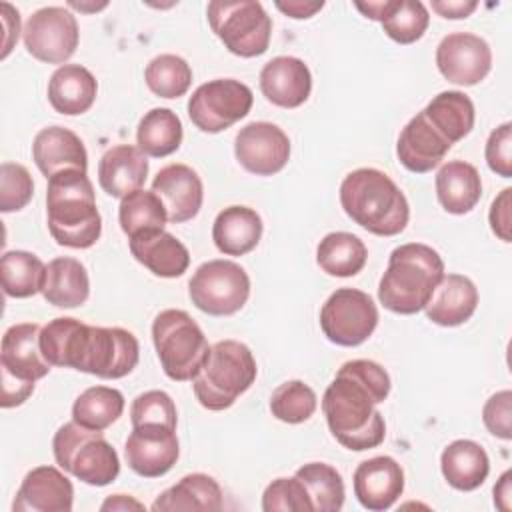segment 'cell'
Here are the masks:
<instances>
[{
    "instance_id": "1",
    "label": "cell",
    "mask_w": 512,
    "mask_h": 512,
    "mask_svg": "<svg viewBox=\"0 0 512 512\" xmlns=\"http://www.w3.org/2000/svg\"><path fill=\"white\" fill-rule=\"evenodd\" d=\"M390 394V376L374 360H348L322 396L332 436L348 450L362 452L384 442L386 424L376 404Z\"/></svg>"
},
{
    "instance_id": "2",
    "label": "cell",
    "mask_w": 512,
    "mask_h": 512,
    "mask_svg": "<svg viewBox=\"0 0 512 512\" xmlns=\"http://www.w3.org/2000/svg\"><path fill=\"white\" fill-rule=\"evenodd\" d=\"M40 346L52 366L74 368L104 380L128 376L140 358V344L130 330L92 326L70 316L42 326Z\"/></svg>"
},
{
    "instance_id": "3",
    "label": "cell",
    "mask_w": 512,
    "mask_h": 512,
    "mask_svg": "<svg viewBox=\"0 0 512 512\" xmlns=\"http://www.w3.org/2000/svg\"><path fill=\"white\" fill-rule=\"evenodd\" d=\"M46 220L56 244L84 250L98 242L102 216L90 178L82 170H62L48 178Z\"/></svg>"
},
{
    "instance_id": "4",
    "label": "cell",
    "mask_w": 512,
    "mask_h": 512,
    "mask_svg": "<svg viewBox=\"0 0 512 512\" xmlns=\"http://www.w3.org/2000/svg\"><path fill=\"white\" fill-rule=\"evenodd\" d=\"M340 204L346 216L376 236L400 234L410 218L404 192L382 170L358 168L340 184Z\"/></svg>"
},
{
    "instance_id": "5",
    "label": "cell",
    "mask_w": 512,
    "mask_h": 512,
    "mask_svg": "<svg viewBox=\"0 0 512 512\" xmlns=\"http://www.w3.org/2000/svg\"><path fill=\"white\" fill-rule=\"evenodd\" d=\"M442 276L444 260L432 246L420 242L396 246L380 278L378 300L390 312L416 314L424 310Z\"/></svg>"
},
{
    "instance_id": "6",
    "label": "cell",
    "mask_w": 512,
    "mask_h": 512,
    "mask_svg": "<svg viewBox=\"0 0 512 512\" xmlns=\"http://www.w3.org/2000/svg\"><path fill=\"white\" fill-rule=\"evenodd\" d=\"M258 368L250 348L238 340H220L192 378L200 406L212 412L230 408L256 380Z\"/></svg>"
},
{
    "instance_id": "7",
    "label": "cell",
    "mask_w": 512,
    "mask_h": 512,
    "mask_svg": "<svg viewBox=\"0 0 512 512\" xmlns=\"http://www.w3.org/2000/svg\"><path fill=\"white\" fill-rule=\"evenodd\" d=\"M52 452L64 472L90 486H108L120 474V458L104 434L74 420L56 430Z\"/></svg>"
},
{
    "instance_id": "8",
    "label": "cell",
    "mask_w": 512,
    "mask_h": 512,
    "mask_svg": "<svg viewBox=\"0 0 512 512\" xmlns=\"http://www.w3.org/2000/svg\"><path fill=\"white\" fill-rule=\"evenodd\" d=\"M42 326L22 322L10 326L0 344L2 368V408L24 404L34 392V382L44 378L52 364L46 360L40 346Z\"/></svg>"
},
{
    "instance_id": "9",
    "label": "cell",
    "mask_w": 512,
    "mask_h": 512,
    "mask_svg": "<svg viewBox=\"0 0 512 512\" xmlns=\"http://www.w3.org/2000/svg\"><path fill=\"white\" fill-rule=\"evenodd\" d=\"M152 342L164 374L174 382L192 380L210 352L202 328L186 310L178 308L156 314Z\"/></svg>"
},
{
    "instance_id": "10",
    "label": "cell",
    "mask_w": 512,
    "mask_h": 512,
    "mask_svg": "<svg viewBox=\"0 0 512 512\" xmlns=\"http://www.w3.org/2000/svg\"><path fill=\"white\" fill-rule=\"evenodd\" d=\"M212 32L228 52L240 58H254L268 50L272 20L256 0H212L206 8Z\"/></svg>"
},
{
    "instance_id": "11",
    "label": "cell",
    "mask_w": 512,
    "mask_h": 512,
    "mask_svg": "<svg viewBox=\"0 0 512 512\" xmlns=\"http://www.w3.org/2000/svg\"><path fill=\"white\" fill-rule=\"evenodd\" d=\"M188 296L198 310L210 316H230L248 302L250 278L232 260H208L192 274Z\"/></svg>"
},
{
    "instance_id": "12",
    "label": "cell",
    "mask_w": 512,
    "mask_h": 512,
    "mask_svg": "<svg viewBox=\"0 0 512 512\" xmlns=\"http://www.w3.org/2000/svg\"><path fill=\"white\" fill-rule=\"evenodd\" d=\"M252 90L234 78H216L200 84L188 100V116L196 128L208 134L222 132L248 116Z\"/></svg>"
},
{
    "instance_id": "13",
    "label": "cell",
    "mask_w": 512,
    "mask_h": 512,
    "mask_svg": "<svg viewBox=\"0 0 512 512\" xmlns=\"http://www.w3.org/2000/svg\"><path fill=\"white\" fill-rule=\"evenodd\" d=\"M378 324L374 300L358 288H338L328 296L320 310V328L324 336L338 346H360Z\"/></svg>"
},
{
    "instance_id": "14",
    "label": "cell",
    "mask_w": 512,
    "mask_h": 512,
    "mask_svg": "<svg viewBox=\"0 0 512 512\" xmlns=\"http://www.w3.org/2000/svg\"><path fill=\"white\" fill-rule=\"evenodd\" d=\"M76 16L62 6H46L36 10L24 24L22 40L36 60L46 64H62L70 60L78 48Z\"/></svg>"
},
{
    "instance_id": "15",
    "label": "cell",
    "mask_w": 512,
    "mask_h": 512,
    "mask_svg": "<svg viewBox=\"0 0 512 512\" xmlns=\"http://www.w3.org/2000/svg\"><path fill=\"white\" fill-rule=\"evenodd\" d=\"M436 66L440 74L458 86L482 82L492 68V50L488 42L470 32H452L436 48Z\"/></svg>"
},
{
    "instance_id": "16",
    "label": "cell",
    "mask_w": 512,
    "mask_h": 512,
    "mask_svg": "<svg viewBox=\"0 0 512 512\" xmlns=\"http://www.w3.org/2000/svg\"><path fill=\"white\" fill-rule=\"evenodd\" d=\"M126 464L142 478L164 476L180 456L176 428L164 424L132 426L124 444Z\"/></svg>"
},
{
    "instance_id": "17",
    "label": "cell",
    "mask_w": 512,
    "mask_h": 512,
    "mask_svg": "<svg viewBox=\"0 0 512 512\" xmlns=\"http://www.w3.org/2000/svg\"><path fill=\"white\" fill-rule=\"evenodd\" d=\"M234 154L240 166L250 174L272 176L286 166L290 140L286 132L272 122H250L238 130Z\"/></svg>"
},
{
    "instance_id": "18",
    "label": "cell",
    "mask_w": 512,
    "mask_h": 512,
    "mask_svg": "<svg viewBox=\"0 0 512 512\" xmlns=\"http://www.w3.org/2000/svg\"><path fill=\"white\" fill-rule=\"evenodd\" d=\"M152 192L162 200L168 222L182 224L192 220L204 200V186L198 172L186 164H168L152 180Z\"/></svg>"
},
{
    "instance_id": "19",
    "label": "cell",
    "mask_w": 512,
    "mask_h": 512,
    "mask_svg": "<svg viewBox=\"0 0 512 512\" xmlns=\"http://www.w3.org/2000/svg\"><path fill=\"white\" fill-rule=\"evenodd\" d=\"M354 496L370 512H384L404 492V470L392 456H374L354 470Z\"/></svg>"
},
{
    "instance_id": "20",
    "label": "cell",
    "mask_w": 512,
    "mask_h": 512,
    "mask_svg": "<svg viewBox=\"0 0 512 512\" xmlns=\"http://www.w3.org/2000/svg\"><path fill=\"white\" fill-rule=\"evenodd\" d=\"M74 502V486L58 468H32L12 502L14 512H70Z\"/></svg>"
},
{
    "instance_id": "21",
    "label": "cell",
    "mask_w": 512,
    "mask_h": 512,
    "mask_svg": "<svg viewBox=\"0 0 512 512\" xmlns=\"http://www.w3.org/2000/svg\"><path fill=\"white\" fill-rule=\"evenodd\" d=\"M450 148L452 144L428 122L420 110L402 128L396 142V156L406 170L414 174H426L444 160Z\"/></svg>"
},
{
    "instance_id": "22",
    "label": "cell",
    "mask_w": 512,
    "mask_h": 512,
    "mask_svg": "<svg viewBox=\"0 0 512 512\" xmlns=\"http://www.w3.org/2000/svg\"><path fill=\"white\" fill-rule=\"evenodd\" d=\"M260 90L274 106L298 108L312 90L310 68L296 56H276L260 70Z\"/></svg>"
},
{
    "instance_id": "23",
    "label": "cell",
    "mask_w": 512,
    "mask_h": 512,
    "mask_svg": "<svg viewBox=\"0 0 512 512\" xmlns=\"http://www.w3.org/2000/svg\"><path fill=\"white\" fill-rule=\"evenodd\" d=\"M32 158L46 178L62 170H88V152L84 142L78 134L62 126L42 128L34 136Z\"/></svg>"
},
{
    "instance_id": "24",
    "label": "cell",
    "mask_w": 512,
    "mask_h": 512,
    "mask_svg": "<svg viewBox=\"0 0 512 512\" xmlns=\"http://www.w3.org/2000/svg\"><path fill=\"white\" fill-rule=\"evenodd\" d=\"M148 176L146 154L134 144L108 148L98 162V184L112 198H124L140 190Z\"/></svg>"
},
{
    "instance_id": "25",
    "label": "cell",
    "mask_w": 512,
    "mask_h": 512,
    "mask_svg": "<svg viewBox=\"0 0 512 512\" xmlns=\"http://www.w3.org/2000/svg\"><path fill=\"white\" fill-rule=\"evenodd\" d=\"M132 256L160 278H178L188 270V248L166 230H150L128 238Z\"/></svg>"
},
{
    "instance_id": "26",
    "label": "cell",
    "mask_w": 512,
    "mask_h": 512,
    "mask_svg": "<svg viewBox=\"0 0 512 512\" xmlns=\"http://www.w3.org/2000/svg\"><path fill=\"white\" fill-rule=\"evenodd\" d=\"M478 306V290L468 276L444 274L424 306L428 320L438 326H460L472 318Z\"/></svg>"
},
{
    "instance_id": "27",
    "label": "cell",
    "mask_w": 512,
    "mask_h": 512,
    "mask_svg": "<svg viewBox=\"0 0 512 512\" xmlns=\"http://www.w3.org/2000/svg\"><path fill=\"white\" fill-rule=\"evenodd\" d=\"M98 82L92 72L80 64H64L48 80V102L64 116H78L92 108Z\"/></svg>"
},
{
    "instance_id": "28",
    "label": "cell",
    "mask_w": 512,
    "mask_h": 512,
    "mask_svg": "<svg viewBox=\"0 0 512 512\" xmlns=\"http://www.w3.org/2000/svg\"><path fill=\"white\" fill-rule=\"evenodd\" d=\"M262 228V218L254 208L228 206L212 224V240L222 254L244 256L258 246Z\"/></svg>"
},
{
    "instance_id": "29",
    "label": "cell",
    "mask_w": 512,
    "mask_h": 512,
    "mask_svg": "<svg viewBox=\"0 0 512 512\" xmlns=\"http://www.w3.org/2000/svg\"><path fill=\"white\" fill-rule=\"evenodd\" d=\"M440 470L444 480L462 492L476 490L484 484L490 472V460L486 450L474 440H454L440 456Z\"/></svg>"
},
{
    "instance_id": "30",
    "label": "cell",
    "mask_w": 512,
    "mask_h": 512,
    "mask_svg": "<svg viewBox=\"0 0 512 512\" xmlns=\"http://www.w3.org/2000/svg\"><path fill=\"white\" fill-rule=\"evenodd\" d=\"M436 196L448 214H468L482 198V180L470 162L450 160L436 174Z\"/></svg>"
},
{
    "instance_id": "31",
    "label": "cell",
    "mask_w": 512,
    "mask_h": 512,
    "mask_svg": "<svg viewBox=\"0 0 512 512\" xmlns=\"http://www.w3.org/2000/svg\"><path fill=\"white\" fill-rule=\"evenodd\" d=\"M150 508L154 512H174V510L218 512L222 510V490L212 476L194 472V474H186L174 486L166 488Z\"/></svg>"
},
{
    "instance_id": "32",
    "label": "cell",
    "mask_w": 512,
    "mask_h": 512,
    "mask_svg": "<svg viewBox=\"0 0 512 512\" xmlns=\"http://www.w3.org/2000/svg\"><path fill=\"white\" fill-rule=\"evenodd\" d=\"M42 296L56 308H78L90 296V280L84 264L70 256L48 262Z\"/></svg>"
},
{
    "instance_id": "33",
    "label": "cell",
    "mask_w": 512,
    "mask_h": 512,
    "mask_svg": "<svg viewBox=\"0 0 512 512\" xmlns=\"http://www.w3.org/2000/svg\"><path fill=\"white\" fill-rule=\"evenodd\" d=\"M428 122L450 142L456 144L474 128V104L460 90H446L436 94L422 110Z\"/></svg>"
},
{
    "instance_id": "34",
    "label": "cell",
    "mask_w": 512,
    "mask_h": 512,
    "mask_svg": "<svg viewBox=\"0 0 512 512\" xmlns=\"http://www.w3.org/2000/svg\"><path fill=\"white\" fill-rule=\"evenodd\" d=\"M368 260L364 242L350 232H330L316 248L318 266L336 278L356 276Z\"/></svg>"
},
{
    "instance_id": "35",
    "label": "cell",
    "mask_w": 512,
    "mask_h": 512,
    "mask_svg": "<svg viewBox=\"0 0 512 512\" xmlns=\"http://www.w3.org/2000/svg\"><path fill=\"white\" fill-rule=\"evenodd\" d=\"M182 122L170 108L148 110L136 128L138 148L152 158H164L176 152L182 144Z\"/></svg>"
},
{
    "instance_id": "36",
    "label": "cell",
    "mask_w": 512,
    "mask_h": 512,
    "mask_svg": "<svg viewBox=\"0 0 512 512\" xmlns=\"http://www.w3.org/2000/svg\"><path fill=\"white\" fill-rule=\"evenodd\" d=\"M0 278L6 296L30 298L44 288L46 264L32 252L10 250L0 258Z\"/></svg>"
},
{
    "instance_id": "37",
    "label": "cell",
    "mask_w": 512,
    "mask_h": 512,
    "mask_svg": "<svg viewBox=\"0 0 512 512\" xmlns=\"http://www.w3.org/2000/svg\"><path fill=\"white\" fill-rule=\"evenodd\" d=\"M124 412V396L110 386H90L72 404V420L90 430H106Z\"/></svg>"
},
{
    "instance_id": "38",
    "label": "cell",
    "mask_w": 512,
    "mask_h": 512,
    "mask_svg": "<svg viewBox=\"0 0 512 512\" xmlns=\"http://www.w3.org/2000/svg\"><path fill=\"white\" fill-rule=\"evenodd\" d=\"M118 222L122 232L132 238L150 230H164L168 222L162 200L152 190H134L124 196L118 206Z\"/></svg>"
},
{
    "instance_id": "39",
    "label": "cell",
    "mask_w": 512,
    "mask_h": 512,
    "mask_svg": "<svg viewBox=\"0 0 512 512\" xmlns=\"http://www.w3.org/2000/svg\"><path fill=\"white\" fill-rule=\"evenodd\" d=\"M312 500L314 512H338L344 506V480L340 472L326 462H308L294 474Z\"/></svg>"
},
{
    "instance_id": "40",
    "label": "cell",
    "mask_w": 512,
    "mask_h": 512,
    "mask_svg": "<svg viewBox=\"0 0 512 512\" xmlns=\"http://www.w3.org/2000/svg\"><path fill=\"white\" fill-rule=\"evenodd\" d=\"M146 86L160 98H180L192 84L190 64L176 54H160L152 58L144 70Z\"/></svg>"
},
{
    "instance_id": "41",
    "label": "cell",
    "mask_w": 512,
    "mask_h": 512,
    "mask_svg": "<svg viewBox=\"0 0 512 512\" xmlns=\"http://www.w3.org/2000/svg\"><path fill=\"white\" fill-rule=\"evenodd\" d=\"M380 24L390 40L412 44L424 36L430 24V14L420 0H392Z\"/></svg>"
},
{
    "instance_id": "42",
    "label": "cell",
    "mask_w": 512,
    "mask_h": 512,
    "mask_svg": "<svg viewBox=\"0 0 512 512\" xmlns=\"http://www.w3.org/2000/svg\"><path fill=\"white\" fill-rule=\"evenodd\" d=\"M318 406L316 392L302 380H288L280 384L270 396V412L286 424L306 422Z\"/></svg>"
},
{
    "instance_id": "43",
    "label": "cell",
    "mask_w": 512,
    "mask_h": 512,
    "mask_svg": "<svg viewBox=\"0 0 512 512\" xmlns=\"http://www.w3.org/2000/svg\"><path fill=\"white\" fill-rule=\"evenodd\" d=\"M262 510L264 512H314L312 500L304 484L292 478H276L272 480L262 494Z\"/></svg>"
},
{
    "instance_id": "44",
    "label": "cell",
    "mask_w": 512,
    "mask_h": 512,
    "mask_svg": "<svg viewBox=\"0 0 512 512\" xmlns=\"http://www.w3.org/2000/svg\"><path fill=\"white\" fill-rule=\"evenodd\" d=\"M34 194V182L26 166L2 162L0 166V210L4 214L22 210Z\"/></svg>"
},
{
    "instance_id": "45",
    "label": "cell",
    "mask_w": 512,
    "mask_h": 512,
    "mask_svg": "<svg viewBox=\"0 0 512 512\" xmlns=\"http://www.w3.org/2000/svg\"><path fill=\"white\" fill-rule=\"evenodd\" d=\"M132 426L140 424H164L176 428L178 414L176 404L164 390H148L138 394L130 406Z\"/></svg>"
},
{
    "instance_id": "46",
    "label": "cell",
    "mask_w": 512,
    "mask_h": 512,
    "mask_svg": "<svg viewBox=\"0 0 512 512\" xmlns=\"http://www.w3.org/2000/svg\"><path fill=\"white\" fill-rule=\"evenodd\" d=\"M484 156H486L488 168L494 174L502 178L512 176V124L510 122H504L490 132Z\"/></svg>"
},
{
    "instance_id": "47",
    "label": "cell",
    "mask_w": 512,
    "mask_h": 512,
    "mask_svg": "<svg viewBox=\"0 0 512 512\" xmlns=\"http://www.w3.org/2000/svg\"><path fill=\"white\" fill-rule=\"evenodd\" d=\"M482 420L490 434L502 440H510L512 438V392L500 390L492 394L482 408Z\"/></svg>"
},
{
    "instance_id": "48",
    "label": "cell",
    "mask_w": 512,
    "mask_h": 512,
    "mask_svg": "<svg viewBox=\"0 0 512 512\" xmlns=\"http://www.w3.org/2000/svg\"><path fill=\"white\" fill-rule=\"evenodd\" d=\"M510 196H512V188H504L492 200V206H490V212H488L490 228L502 242L512 240V234H510Z\"/></svg>"
},
{
    "instance_id": "49",
    "label": "cell",
    "mask_w": 512,
    "mask_h": 512,
    "mask_svg": "<svg viewBox=\"0 0 512 512\" xmlns=\"http://www.w3.org/2000/svg\"><path fill=\"white\" fill-rule=\"evenodd\" d=\"M478 8L476 0H432V10L450 20L468 18Z\"/></svg>"
},
{
    "instance_id": "50",
    "label": "cell",
    "mask_w": 512,
    "mask_h": 512,
    "mask_svg": "<svg viewBox=\"0 0 512 512\" xmlns=\"http://www.w3.org/2000/svg\"><path fill=\"white\" fill-rule=\"evenodd\" d=\"M2 22H4V28H6L2 58H6V56L10 54L14 42L18 40V32H20V14H18V10H14L8 2L2 4Z\"/></svg>"
},
{
    "instance_id": "51",
    "label": "cell",
    "mask_w": 512,
    "mask_h": 512,
    "mask_svg": "<svg viewBox=\"0 0 512 512\" xmlns=\"http://www.w3.org/2000/svg\"><path fill=\"white\" fill-rule=\"evenodd\" d=\"M276 8L280 12H284L290 18L302 20V18H310L314 16L318 10L324 8V2H302V0H288V2H276Z\"/></svg>"
},
{
    "instance_id": "52",
    "label": "cell",
    "mask_w": 512,
    "mask_h": 512,
    "mask_svg": "<svg viewBox=\"0 0 512 512\" xmlns=\"http://www.w3.org/2000/svg\"><path fill=\"white\" fill-rule=\"evenodd\" d=\"M100 510L102 512H108V510H112V512H116V510H120V512H124V510H144V504L138 502L136 498L128 496V494H112L100 504Z\"/></svg>"
},
{
    "instance_id": "53",
    "label": "cell",
    "mask_w": 512,
    "mask_h": 512,
    "mask_svg": "<svg viewBox=\"0 0 512 512\" xmlns=\"http://www.w3.org/2000/svg\"><path fill=\"white\" fill-rule=\"evenodd\" d=\"M510 478H512V470H506V472L500 476L498 484L494 486V504H496L500 510H504V512L510 510V496H512Z\"/></svg>"
},
{
    "instance_id": "54",
    "label": "cell",
    "mask_w": 512,
    "mask_h": 512,
    "mask_svg": "<svg viewBox=\"0 0 512 512\" xmlns=\"http://www.w3.org/2000/svg\"><path fill=\"white\" fill-rule=\"evenodd\" d=\"M392 0H378V2H354V6L370 20L380 22L384 18V14L388 12Z\"/></svg>"
},
{
    "instance_id": "55",
    "label": "cell",
    "mask_w": 512,
    "mask_h": 512,
    "mask_svg": "<svg viewBox=\"0 0 512 512\" xmlns=\"http://www.w3.org/2000/svg\"><path fill=\"white\" fill-rule=\"evenodd\" d=\"M70 6H72V8H76V10H80V12H88V10H100V8H106V2H104V4H100V6H84L82 2H70Z\"/></svg>"
}]
</instances>
